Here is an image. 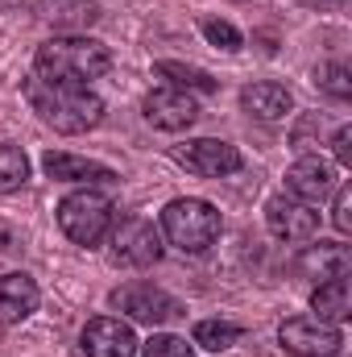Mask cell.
Here are the masks:
<instances>
[{"instance_id":"cell-1","label":"cell","mask_w":352,"mask_h":357,"mask_svg":"<svg viewBox=\"0 0 352 357\" xmlns=\"http://www.w3.org/2000/svg\"><path fill=\"white\" fill-rule=\"evenodd\" d=\"M108 71H112V50L104 42H95V38H79V33L50 38L33 54V75L50 79V84H79V88H88L91 79H99Z\"/></svg>"},{"instance_id":"cell-2","label":"cell","mask_w":352,"mask_h":357,"mask_svg":"<svg viewBox=\"0 0 352 357\" xmlns=\"http://www.w3.org/2000/svg\"><path fill=\"white\" fill-rule=\"evenodd\" d=\"M25 100L29 108L54 125L58 133H88L104 121V100L91 88H79V84H50V79H25Z\"/></svg>"},{"instance_id":"cell-3","label":"cell","mask_w":352,"mask_h":357,"mask_svg":"<svg viewBox=\"0 0 352 357\" xmlns=\"http://www.w3.org/2000/svg\"><path fill=\"white\" fill-rule=\"evenodd\" d=\"M162 233L182 254H207L220 241V212L207 199H170L162 208Z\"/></svg>"},{"instance_id":"cell-4","label":"cell","mask_w":352,"mask_h":357,"mask_svg":"<svg viewBox=\"0 0 352 357\" xmlns=\"http://www.w3.org/2000/svg\"><path fill=\"white\" fill-rule=\"evenodd\" d=\"M112 220H116L112 199H108L104 191H95V187L71 191V195L58 199V229H63L75 245H83V250L99 245V241L108 237Z\"/></svg>"},{"instance_id":"cell-5","label":"cell","mask_w":352,"mask_h":357,"mask_svg":"<svg viewBox=\"0 0 352 357\" xmlns=\"http://www.w3.org/2000/svg\"><path fill=\"white\" fill-rule=\"evenodd\" d=\"M112 262L120 266H154L162 258V233L145 216H120L112 220Z\"/></svg>"},{"instance_id":"cell-6","label":"cell","mask_w":352,"mask_h":357,"mask_svg":"<svg viewBox=\"0 0 352 357\" xmlns=\"http://www.w3.org/2000/svg\"><path fill=\"white\" fill-rule=\"evenodd\" d=\"M278 341L294 357H336L344 345V333H340V324H328L319 316H290V320H282Z\"/></svg>"},{"instance_id":"cell-7","label":"cell","mask_w":352,"mask_h":357,"mask_svg":"<svg viewBox=\"0 0 352 357\" xmlns=\"http://www.w3.org/2000/svg\"><path fill=\"white\" fill-rule=\"evenodd\" d=\"M112 307H120L129 320L150 324V328L170 324V320L182 316V303H178L175 295H166L162 287H154V282H129V287L112 291Z\"/></svg>"},{"instance_id":"cell-8","label":"cell","mask_w":352,"mask_h":357,"mask_svg":"<svg viewBox=\"0 0 352 357\" xmlns=\"http://www.w3.org/2000/svg\"><path fill=\"white\" fill-rule=\"evenodd\" d=\"M170 158H175L178 167H186L191 175H203V178H224L232 175V171H241V150L237 146H228V142H220V137H195V142H182L170 150Z\"/></svg>"},{"instance_id":"cell-9","label":"cell","mask_w":352,"mask_h":357,"mask_svg":"<svg viewBox=\"0 0 352 357\" xmlns=\"http://www.w3.org/2000/svg\"><path fill=\"white\" fill-rule=\"evenodd\" d=\"M265 225L278 241H315L319 237V212L294 195H273L265 204Z\"/></svg>"},{"instance_id":"cell-10","label":"cell","mask_w":352,"mask_h":357,"mask_svg":"<svg viewBox=\"0 0 352 357\" xmlns=\"http://www.w3.org/2000/svg\"><path fill=\"white\" fill-rule=\"evenodd\" d=\"M141 112L154 129H166V133H182L199 121V104L191 91L178 88H154L145 100H141Z\"/></svg>"},{"instance_id":"cell-11","label":"cell","mask_w":352,"mask_h":357,"mask_svg":"<svg viewBox=\"0 0 352 357\" xmlns=\"http://www.w3.org/2000/svg\"><path fill=\"white\" fill-rule=\"evenodd\" d=\"M79 345H83L88 357H137V349H141L137 333L125 320H116V316H95V320H88L83 333H79Z\"/></svg>"},{"instance_id":"cell-12","label":"cell","mask_w":352,"mask_h":357,"mask_svg":"<svg viewBox=\"0 0 352 357\" xmlns=\"http://www.w3.org/2000/svg\"><path fill=\"white\" fill-rule=\"evenodd\" d=\"M336 178H340V167L336 162H323V158H311L303 154L290 171H286V191L303 204H319L336 191Z\"/></svg>"},{"instance_id":"cell-13","label":"cell","mask_w":352,"mask_h":357,"mask_svg":"<svg viewBox=\"0 0 352 357\" xmlns=\"http://www.w3.org/2000/svg\"><path fill=\"white\" fill-rule=\"evenodd\" d=\"M352 270V250L340 241H319V245H307L294 262V274L303 278H315V282H332V278H349Z\"/></svg>"},{"instance_id":"cell-14","label":"cell","mask_w":352,"mask_h":357,"mask_svg":"<svg viewBox=\"0 0 352 357\" xmlns=\"http://www.w3.org/2000/svg\"><path fill=\"white\" fill-rule=\"evenodd\" d=\"M38 303H42V291H38V282H33L29 274L13 270V274L0 278V324H21V320H29V316L38 312Z\"/></svg>"},{"instance_id":"cell-15","label":"cell","mask_w":352,"mask_h":357,"mask_svg":"<svg viewBox=\"0 0 352 357\" xmlns=\"http://www.w3.org/2000/svg\"><path fill=\"white\" fill-rule=\"evenodd\" d=\"M42 167H46V175L58 178V183H116V171L112 167H104V162H95V158H79V154H46L42 158Z\"/></svg>"},{"instance_id":"cell-16","label":"cell","mask_w":352,"mask_h":357,"mask_svg":"<svg viewBox=\"0 0 352 357\" xmlns=\"http://www.w3.org/2000/svg\"><path fill=\"white\" fill-rule=\"evenodd\" d=\"M241 104H245V112L257 116V121H282V116L294 108V96H290L286 84L257 79V84H249V88L241 91Z\"/></svg>"},{"instance_id":"cell-17","label":"cell","mask_w":352,"mask_h":357,"mask_svg":"<svg viewBox=\"0 0 352 357\" xmlns=\"http://www.w3.org/2000/svg\"><path fill=\"white\" fill-rule=\"evenodd\" d=\"M311 307L319 320L328 324H344L352 316V282L349 278H332V282H319L315 295H311Z\"/></svg>"},{"instance_id":"cell-18","label":"cell","mask_w":352,"mask_h":357,"mask_svg":"<svg viewBox=\"0 0 352 357\" xmlns=\"http://www.w3.org/2000/svg\"><path fill=\"white\" fill-rule=\"evenodd\" d=\"M191 337H195V345H199V349L224 354V349H232V345L241 341V324H232V320H199Z\"/></svg>"},{"instance_id":"cell-19","label":"cell","mask_w":352,"mask_h":357,"mask_svg":"<svg viewBox=\"0 0 352 357\" xmlns=\"http://www.w3.org/2000/svg\"><path fill=\"white\" fill-rule=\"evenodd\" d=\"M29 183V158L21 146H0V195L21 191Z\"/></svg>"},{"instance_id":"cell-20","label":"cell","mask_w":352,"mask_h":357,"mask_svg":"<svg viewBox=\"0 0 352 357\" xmlns=\"http://www.w3.org/2000/svg\"><path fill=\"white\" fill-rule=\"evenodd\" d=\"M154 71H158L162 79H170L178 91H216V79H211L207 71L186 67V63H170V59H166V63H158Z\"/></svg>"},{"instance_id":"cell-21","label":"cell","mask_w":352,"mask_h":357,"mask_svg":"<svg viewBox=\"0 0 352 357\" xmlns=\"http://www.w3.org/2000/svg\"><path fill=\"white\" fill-rule=\"evenodd\" d=\"M315 84L328 91L332 100H349V96H352L349 63H336V59H332V63H319V67H315Z\"/></svg>"},{"instance_id":"cell-22","label":"cell","mask_w":352,"mask_h":357,"mask_svg":"<svg viewBox=\"0 0 352 357\" xmlns=\"http://www.w3.org/2000/svg\"><path fill=\"white\" fill-rule=\"evenodd\" d=\"M199 29H203V38H207L211 46H220V50H241V46H245L241 29H237L232 21H220V17H203V21H199Z\"/></svg>"},{"instance_id":"cell-23","label":"cell","mask_w":352,"mask_h":357,"mask_svg":"<svg viewBox=\"0 0 352 357\" xmlns=\"http://www.w3.org/2000/svg\"><path fill=\"white\" fill-rule=\"evenodd\" d=\"M141 357H195V345H186V337L175 333H158L141 345Z\"/></svg>"},{"instance_id":"cell-24","label":"cell","mask_w":352,"mask_h":357,"mask_svg":"<svg viewBox=\"0 0 352 357\" xmlns=\"http://www.w3.org/2000/svg\"><path fill=\"white\" fill-rule=\"evenodd\" d=\"M319 125H323V121H319V112H311V116H303V121H298V125L290 129V146H294L298 154H307V150H315V146H319Z\"/></svg>"},{"instance_id":"cell-25","label":"cell","mask_w":352,"mask_h":357,"mask_svg":"<svg viewBox=\"0 0 352 357\" xmlns=\"http://www.w3.org/2000/svg\"><path fill=\"white\" fill-rule=\"evenodd\" d=\"M332 225L349 237L352 233V187L349 183H340L336 187V204H332Z\"/></svg>"},{"instance_id":"cell-26","label":"cell","mask_w":352,"mask_h":357,"mask_svg":"<svg viewBox=\"0 0 352 357\" xmlns=\"http://www.w3.org/2000/svg\"><path fill=\"white\" fill-rule=\"evenodd\" d=\"M332 154H336V167H349L352 162V129L349 125H340L332 133Z\"/></svg>"},{"instance_id":"cell-27","label":"cell","mask_w":352,"mask_h":357,"mask_svg":"<svg viewBox=\"0 0 352 357\" xmlns=\"http://www.w3.org/2000/svg\"><path fill=\"white\" fill-rule=\"evenodd\" d=\"M315 4H332V0H315Z\"/></svg>"}]
</instances>
